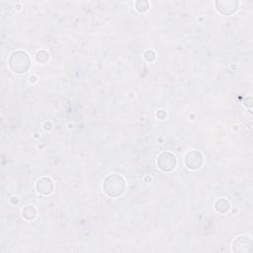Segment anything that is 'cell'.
Wrapping results in <instances>:
<instances>
[{
    "mask_svg": "<svg viewBox=\"0 0 253 253\" xmlns=\"http://www.w3.org/2000/svg\"><path fill=\"white\" fill-rule=\"evenodd\" d=\"M9 66L15 73H25L30 67V58L26 52L15 51L10 56Z\"/></svg>",
    "mask_w": 253,
    "mask_h": 253,
    "instance_id": "obj_1",
    "label": "cell"
},
{
    "mask_svg": "<svg viewBox=\"0 0 253 253\" xmlns=\"http://www.w3.org/2000/svg\"><path fill=\"white\" fill-rule=\"evenodd\" d=\"M104 189L109 196H112V197L120 196L125 189V183L123 178L116 174L108 176L104 183Z\"/></svg>",
    "mask_w": 253,
    "mask_h": 253,
    "instance_id": "obj_2",
    "label": "cell"
},
{
    "mask_svg": "<svg viewBox=\"0 0 253 253\" xmlns=\"http://www.w3.org/2000/svg\"><path fill=\"white\" fill-rule=\"evenodd\" d=\"M166 158L167 159H165L164 152L159 155V158L157 160L158 167L160 169H162L163 171H169V170H172L173 168H175V165H176L175 156L169 152H166Z\"/></svg>",
    "mask_w": 253,
    "mask_h": 253,
    "instance_id": "obj_3",
    "label": "cell"
},
{
    "mask_svg": "<svg viewBox=\"0 0 253 253\" xmlns=\"http://www.w3.org/2000/svg\"><path fill=\"white\" fill-rule=\"evenodd\" d=\"M43 182H44V185L42 186V184H37V188H38V192L39 193H42V194H49L52 192V188H53V185H52V182L50 179L48 178H42Z\"/></svg>",
    "mask_w": 253,
    "mask_h": 253,
    "instance_id": "obj_4",
    "label": "cell"
}]
</instances>
